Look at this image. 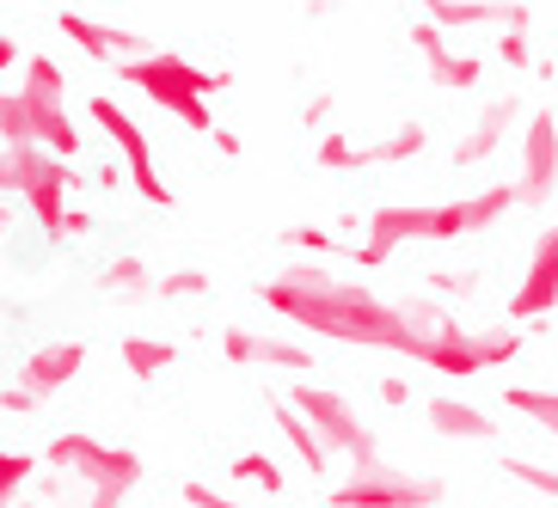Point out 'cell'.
<instances>
[{"mask_svg":"<svg viewBox=\"0 0 558 508\" xmlns=\"http://www.w3.org/2000/svg\"><path fill=\"white\" fill-rule=\"evenodd\" d=\"M264 300L282 319H295L301 331H313V337H338V344H362V349H399L411 361H424L429 337L448 331L436 312L387 307L368 288H344V282L319 276V270H301V276L277 282V288H264Z\"/></svg>","mask_w":558,"mask_h":508,"instance_id":"cell-1","label":"cell"},{"mask_svg":"<svg viewBox=\"0 0 558 508\" xmlns=\"http://www.w3.org/2000/svg\"><path fill=\"white\" fill-rule=\"evenodd\" d=\"M44 459L56 472H68V484H81V508H123L130 491L142 484V459L130 447H111L99 435H74V429L50 435Z\"/></svg>","mask_w":558,"mask_h":508,"instance_id":"cell-2","label":"cell"},{"mask_svg":"<svg viewBox=\"0 0 558 508\" xmlns=\"http://www.w3.org/2000/svg\"><path fill=\"white\" fill-rule=\"evenodd\" d=\"M509 209V184L504 190H492V197L478 202H448V209H380L375 227H368V246H362V263L375 270V263L393 258V246H405V239H454V233H473V227H492L497 214Z\"/></svg>","mask_w":558,"mask_h":508,"instance_id":"cell-3","label":"cell"},{"mask_svg":"<svg viewBox=\"0 0 558 508\" xmlns=\"http://www.w3.org/2000/svg\"><path fill=\"white\" fill-rule=\"evenodd\" d=\"M123 80L142 86L154 104H166L184 129H209L215 116H209V104H203V92H221L228 74H203V67L179 62V55H142V62L123 67Z\"/></svg>","mask_w":558,"mask_h":508,"instance_id":"cell-4","label":"cell"},{"mask_svg":"<svg viewBox=\"0 0 558 508\" xmlns=\"http://www.w3.org/2000/svg\"><path fill=\"white\" fill-rule=\"evenodd\" d=\"M289 405H295L301 417L319 429V442H326L331 454H350L362 472H368V466H380L375 429L362 423V410L350 405L344 393H331V386H289Z\"/></svg>","mask_w":558,"mask_h":508,"instance_id":"cell-5","label":"cell"},{"mask_svg":"<svg viewBox=\"0 0 558 508\" xmlns=\"http://www.w3.org/2000/svg\"><path fill=\"white\" fill-rule=\"evenodd\" d=\"M0 135H7V148H44L56 160H74L81 153V129H74V116L62 111V99H37V92H0Z\"/></svg>","mask_w":558,"mask_h":508,"instance_id":"cell-6","label":"cell"},{"mask_svg":"<svg viewBox=\"0 0 558 508\" xmlns=\"http://www.w3.org/2000/svg\"><path fill=\"white\" fill-rule=\"evenodd\" d=\"M522 356V337L515 331H436L424 349V368H436V374L448 380H473L485 374V368H497V361H515Z\"/></svg>","mask_w":558,"mask_h":508,"instance_id":"cell-7","label":"cell"},{"mask_svg":"<svg viewBox=\"0 0 558 508\" xmlns=\"http://www.w3.org/2000/svg\"><path fill=\"white\" fill-rule=\"evenodd\" d=\"M442 503V484L436 478H411V472H387V466H368L350 484L326 496V508H436Z\"/></svg>","mask_w":558,"mask_h":508,"instance_id":"cell-8","label":"cell"},{"mask_svg":"<svg viewBox=\"0 0 558 508\" xmlns=\"http://www.w3.org/2000/svg\"><path fill=\"white\" fill-rule=\"evenodd\" d=\"M93 123H99V129L117 141V153L130 160V178H135V190H142L148 202H172V190H166V184H160V172H154L148 135L135 129V116H130V111H117V104L99 92V99H93Z\"/></svg>","mask_w":558,"mask_h":508,"instance_id":"cell-9","label":"cell"},{"mask_svg":"<svg viewBox=\"0 0 558 508\" xmlns=\"http://www.w3.org/2000/svg\"><path fill=\"white\" fill-rule=\"evenodd\" d=\"M13 184H19V197L37 209V221L50 233H62L68 227V202H62V190H74L68 184V172L56 160H37L32 148H13Z\"/></svg>","mask_w":558,"mask_h":508,"instance_id":"cell-10","label":"cell"},{"mask_svg":"<svg viewBox=\"0 0 558 508\" xmlns=\"http://www.w3.org/2000/svg\"><path fill=\"white\" fill-rule=\"evenodd\" d=\"M553 300H558V227L541 233L522 288L509 295V319H541V312H553Z\"/></svg>","mask_w":558,"mask_h":508,"instance_id":"cell-11","label":"cell"},{"mask_svg":"<svg viewBox=\"0 0 558 508\" xmlns=\"http://www.w3.org/2000/svg\"><path fill=\"white\" fill-rule=\"evenodd\" d=\"M558 178V141H553V116H534L527 123V148H522V190L515 197L541 202Z\"/></svg>","mask_w":558,"mask_h":508,"instance_id":"cell-12","label":"cell"},{"mask_svg":"<svg viewBox=\"0 0 558 508\" xmlns=\"http://www.w3.org/2000/svg\"><path fill=\"white\" fill-rule=\"evenodd\" d=\"M62 37H74L86 55H105V62H123V67L148 55V44H142V37L111 32V25H93V18H81V13H62Z\"/></svg>","mask_w":558,"mask_h":508,"instance_id":"cell-13","label":"cell"},{"mask_svg":"<svg viewBox=\"0 0 558 508\" xmlns=\"http://www.w3.org/2000/svg\"><path fill=\"white\" fill-rule=\"evenodd\" d=\"M81 368H86V344H68L62 337V344H44L32 361H25V386H32L37 398H50V393H62Z\"/></svg>","mask_w":558,"mask_h":508,"instance_id":"cell-14","label":"cell"},{"mask_svg":"<svg viewBox=\"0 0 558 508\" xmlns=\"http://www.w3.org/2000/svg\"><path fill=\"white\" fill-rule=\"evenodd\" d=\"M424 417H429V429H436V435H454V442H492V435H497V423L485 417V410L466 405V398H448V393L429 398Z\"/></svg>","mask_w":558,"mask_h":508,"instance_id":"cell-15","label":"cell"},{"mask_svg":"<svg viewBox=\"0 0 558 508\" xmlns=\"http://www.w3.org/2000/svg\"><path fill=\"white\" fill-rule=\"evenodd\" d=\"M221 349H228V361H270V368H289V374L313 368V356L301 344H270V337H252V331H228Z\"/></svg>","mask_w":558,"mask_h":508,"instance_id":"cell-16","label":"cell"},{"mask_svg":"<svg viewBox=\"0 0 558 508\" xmlns=\"http://www.w3.org/2000/svg\"><path fill=\"white\" fill-rule=\"evenodd\" d=\"M277 429L289 435V447H295V459L307 466V472H326V466H331V447L319 442V429H313L307 417H301V410L289 405V398L277 405Z\"/></svg>","mask_w":558,"mask_h":508,"instance_id":"cell-17","label":"cell"},{"mask_svg":"<svg viewBox=\"0 0 558 508\" xmlns=\"http://www.w3.org/2000/svg\"><path fill=\"white\" fill-rule=\"evenodd\" d=\"M117 356H123L130 380H154V374H166V368L179 361V349L166 344V337H123V344H117Z\"/></svg>","mask_w":558,"mask_h":508,"instance_id":"cell-18","label":"cell"},{"mask_svg":"<svg viewBox=\"0 0 558 508\" xmlns=\"http://www.w3.org/2000/svg\"><path fill=\"white\" fill-rule=\"evenodd\" d=\"M417 50L429 55V74H436L442 86H473V80H478V62H466V55H448L442 37L429 32V25H417Z\"/></svg>","mask_w":558,"mask_h":508,"instance_id":"cell-19","label":"cell"},{"mask_svg":"<svg viewBox=\"0 0 558 508\" xmlns=\"http://www.w3.org/2000/svg\"><path fill=\"white\" fill-rule=\"evenodd\" d=\"M504 398H509V410H522V417H534L546 435H558V393H541V386H504Z\"/></svg>","mask_w":558,"mask_h":508,"instance_id":"cell-20","label":"cell"},{"mask_svg":"<svg viewBox=\"0 0 558 508\" xmlns=\"http://www.w3.org/2000/svg\"><path fill=\"white\" fill-rule=\"evenodd\" d=\"M233 478H240V484H258V491H289V484H282V466L270 454H240L233 459Z\"/></svg>","mask_w":558,"mask_h":508,"instance_id":"cell-21","label":"cell"},{"mask_svg":"<svg viewBox=\"0 0 558 508\" xmlns=\"http://www.w3.org/2000/svg\"><path fill=\"white\" fill-rule=\"evenodd\" d=\"M32 472H37L32 454H7V447H0V508L19 503V491H25V478Z\"/></svg>","mask_w":558,"mask_h":508,"instance_id":"cell-22","label":"cell"},{"mask_svg":"<svg viewBox=\"0 0 558 508\" xmlns=\"http://www.w3.org/2000/svg\"><path fill=\"white\" fill-rule=\"evenodd\" d=\"M504 123H509V104H497V111L485 116V129H478L473 141H466V148H460V160H485V153L497 148V129H504Z\"/></svg>","mask_w":558,"mask_h":508,"instance_id":"cell-23","label":"cell"},{"mask_svg":"<svg viewBox=\"0 0 558 508\" xmlns=\"http://www.w3.org/2000/svg\"><path fill=\"white\" fill-rule=\"evenodd\" d=\"M504 472H509V478H522V484H534L541 496H558V472H553V466H534V459H509Z\"/></svg>","mask_w":558,"mask_h":508,"instance_id":"cell-24","label":"cell"},{"mask_svg":"<svg viewBox=\"0 0 558 508\" xmlns=\"http://www.w3.org/2000/svg\"><path fill=\"white\" fill-rule=\"evenodd\" d=\"M160 295H166V300H191V295H203V270H172V276L160 282Z\"/></svg>","mask_w":558,"mask_h":508,"instance_id":"cell-25","label":"cell"},{"mask_svg":"<svg viewBox=\"0 0 558 508\" xmlns=\"http://www.w3.org/2000/svg\"><path fill=\"white\" fill-rule=\"evenodd\" d=\"M184 503L191 508H246L240 496H221V491H209V484H184Z\"/></svg>","mask_w":558,"mask_h":508,"instance_id":"cell-26","label":"cell"},{"mask_svg":"<svg viewBox=\"0 0 558 508\" xmlns=\"http://www.w3.org/2000/svg\"><path fill=\"white\" fill-rule=\"evenodd\" d=\"M417 148H424V135H417V129H405L399 141H387V148H380L375 160H405V153H417Z\"/></svg>","mask_w":558,"mask_h":508,"instance_id":"cell-27","label":"cell"},{"mask_svg":"<svg viewBox=\"0 0 558 508\" xmlns=\"http://www.w3.org/2000/svg\"><path fill=\"white\" fill-rule=\"evenodd\" d=\"M117 282H123V288H135V282H148V270H142L135 258H123V263H111V288H117Z\"/></svg>","mask_w":558,"mask_h":508,"instance_id":"cell-28","label":"cell"},{"mask_svg":"<svg viewBox=\"0 0 558 508\" xmlns=\"http://www.w3.org/2000/svg\"><path fill=\"white\" fill-rule=\"evenodd\" d=\"M319 160H326V165H362V153H350L344 141H338V135H331L326 148H319Z\"/></svg>","mask_w":558,"mask_h":508,"instance_id":"cell-29","label":"cell"},{"mask_svg":"<svg viewBox=\"0 0 558 508\" xmlns=\"http://www.w3.org/2000/svg\"><path fill=\"white\" fill-rule=\"evenodd\" d=\"M0 405L7 410H37V393L32 386H13V393H0Z\"/></svg>","mask_w":558,"mask_h":508,"instance_id":"cell-30","label":"cell"},{"mask_svg":"<svg viewBox=\"0 0 558 508\" xmlns=\"http://www.w3.org/2000/svg\"><path fill=\"white\" fill-rule=\"evenodd\" d=\"M380 398H387V405H405L411 386H405V380H380Z\"/></svg>","mask_w":558,"mask_h":508,"instance_id":"cell-31","label":"cell"},{"mask_svg":"<svg viewBox=\"0 0 558 508\" xmlns=\"http://www.w3.org/2000/svg\"><path fill=\"white\" fill-rule=\"evenodd\" d=\"M504 62H515V67L527 62V37H504Z\"/></svg>","mask_w":558,"mask_h":508,"instance_id":"cell-32","label":"cell"},{"mask_svg":"<svg viewBox=\"0 0 558 508\" xmlns=\"http://www.w3.org/2000/svg\"><path fill=\"white\" fill-rule=\"evenodd\" d=\"M13 62H19V44H7V37H0V74H7Z\"/></svg>","mask_w":558,"mask_h":508,"instance_id":"cell-33","label":"cell"},{"mask_svg":"<svg viewBox=\"0 0 558 508\" xmlns=\"http://www.w3.org/2000/svg\"><path fill=\"white\" fill-rule=\"evenodd\" d=\"M7 184H13V148L0 153V190H7Z\"/></svg>","mask_w":558,"mask_h":508,"instance_id":"cell-34","label":"cell"},{"mask_svg":"<svg viewBox=\"0 0 558 508\" xmlns=\"http://www.w3.org/2000/svg\"><path fill=\"white\" fill-rule=\"evenodd\" d=\"M13 508H37V503H13Z\"/></svg>","mask_w":558,"mask_h":508,"instance_id":"cell-35","label":"cell"}]
</instances>
